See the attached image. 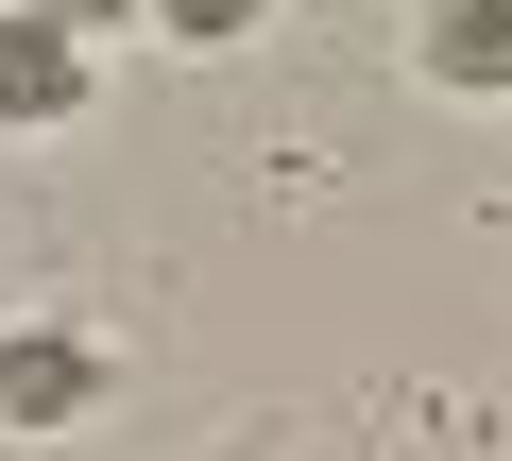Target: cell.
Returning <instances> with one entry per match:
<instances>
[{
	"label": "cell",
	"instance_id": "4",
	"mask_svg": "<svg viewBox=\"0 0 512 461\" xmlns=\"http://www.w3.org/2000/svg\"><path fill=\"white\" fill-rule=\"evenodd\" d=\"M154 18H171V35H256L274 0H154Z\"/></svg>",
	"mask_w": 512,
	"mask_h": 461
},
{
	"label": "cell",
	"instance_id": "5",
	"mask_svg": "<svg viewBox=\"0 0 512 461\" xmlns=\"http://www.w3.org/2000/svg\"><path fill=\"white\" fill-rule=\"evenodd\" d=\"M35 18H69V35H120V18H137V0H35Z\"/></svg>",
	"mask_w": 512,
	"mask_h": 461
},
{
	"label": "cell",
	"instance_id": "1",
	"mask_svg": "<svg viewBox=\"0 0 512 461\" xmlns=\"http://www.w3.org/2000/svg\"><path fill=\"white\" fill-rule=\"evenodd\" d=\"M86 103V35L35 18V0H0V120H69Z\"/></svg>",
	"mask_w": 512,
	"mask_h": 461
},
{
	"label": "cell",
	"instance_id": "3",
	"mask_svg": "<svg viewBox=\"0 0 512 461\" xmlns=\"http://www.w3.org/2000/svg\"><path fill=\"white\" fill-rule=\"evenodd\" d=\"M86 393H103L86 325H18V342H0V410H18V427H69Z\"/></svg>",
	"mask_w": 512,
	"mask_h": 461
},
{
	"label": "cell",
	"instance_id": "2",
	"mask_svg": "<svg viewBox=\"0 0 512 461\" xmlns=\"http://www.w3.org/2000/svg\"><path fill=\"white\" fill-rule=\"evenodd\" d=\"M427 86H461V103H512V0H427Z\"/></svg>",
	"mask_w": 512,
	"mask_h": 461
}]
</instances>
